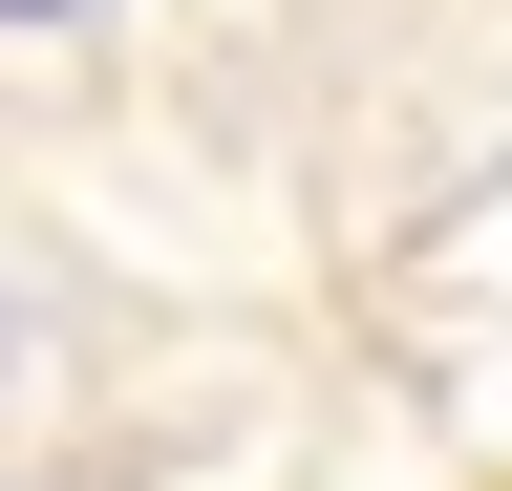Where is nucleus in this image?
<instances>
[{"instance_id":"1","label":"nucleus","mask_w":512,"mask_h":491,"mask_svg":"<svg viewBox=\"0 0 512 491\" xmlns=\"http://www.w3.org/2000/svg\"><path fill=\"white\" fill-rule=\"evenodd\" d=\"M0 22H64V0H0Z\"/></svg>"},{"instance_id":"2","label":"nucleus","mask_w":512,"mask_h":491,"mask_svg":"<svg viewBox=\"0 0 512 491\" xmlns=\"http://www.w3.org/2000/svg\"><path fill=\"white\" fill-rule=\"evenodd\" d=\"M0 363H22V321H0Z\"/></svg>"}]
</instances>
